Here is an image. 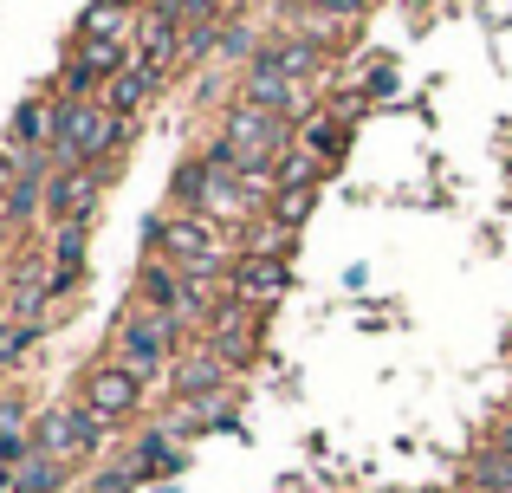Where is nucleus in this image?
Masks as SVG:
<instances>
[{"instance_id": "f257e3e1", "label": "nucleus", "mask_w": 512, "mask_h": 493, "mask_svg": "<svg viewBox=\"0 0 512 493\" xmlns=\"http://www.w3.org/2000/svg\"><path fill=\"white\" fill-rule=\"evenodd\" d=\"M292 124L279 111H266V104H253V98H234V111H227V130H221V143L240 156V163H279V156L292 150Z\"/></svg>"}, {"instance_id": "f03ea898", "label": "nucleus", "mask_w": 512, "mask_h": 493, "mask_svg": "<svg viewBox=\"0 0 512 493\" xmlns=\"http://www.w3.org/2000/svg\"><path fill=\"white\" fill-rule=\"evenodd\" d=\"M156 241H163V253L182 273H201V266H234V253H227V241L214 234L208 215H175L156 228Z\"/></svg>"}, {"instance_id": "7ed1b4c3", "label": "nucleus", "mask_w": 512, "mask_h": 493, "mask_svg": "<svg viewBox=\"0 0 512 493\" xmlns=\"http://www.w3.org/2000/svg\"><path fill=\"white\" fill-rule=\"evenodd\" d=\"M175 344V325L163 312H143V318H124V351H117V364L137 370L143 383L163 377V351Z\"/></svg>"}, {"instance_id": "20e7f679", "label": "nucleus", "mask_w": 512, "mask_h": 493, "mask_svg": "<svg viewBox=\"0 0 512 493\" xmlns=\"http://www.w3.org/2000/svg\"><path fill=\"white\" fill-rule=\"evenodd\" d=\"M78 403L98 409L104 422H117V416H130V409L143 403V377H137V370H124V364L111 357V364H98V370L85 377V396H78Z\"/></svg>"}, {"instance_id": "39448f33", "label": "nucleus", "mask_w": 512, "mask_h": 493, "mask_svg": "<svg viewBox=\"0 0 512 493\" xmlns=\"http://www.w3.org/2000/svg\"><path fill=\"white\" fill-rule=\"evenodd\" d=\"M227 292H234V305H247V312L273 305L279 292H286V260H266V253H240L234 273H227Z\"/></svg>"}, {"instance_id": "423d86ee", "label": "nucleus", "mask_w": 512, "mask_h": 493, "mask_svg": "<svg viewBox=\"0 0 512 493\" xmlns=\"http://www.w3.org/2000/svg\"><path fill=\"white\" fill-rule=\"evenodd\" d=\"M98 169H72V176L46 182V215L52 228H72V221H91V202H98Z\"/></svg>"}, {"instance_id": "0eeeda50", "label": "nucleus", "mask_w": 512, "mask_h": 493, "mask_svg": "<svg viewBox=\"0 0 512 493\" xmlns=\"http://www.w3.org/2000/svg\"><path fill=\"white\" fill-rule=\"evenodd\" d=\"M247 98H253V104H266V111H279L286 124H292V117H305V91L292 85V78L279 72V65L266 59V52L247 65Z\"/></svg>"}, {"instance_id": "6e6552de", "label": "nucleus", "mask_w": 512, "mask_h": 493, "mask_svg": "<svg viewBox=\"0 0 512 493\" xmlns=\"http://www.w3.org/2000/svg\"><path fill=\"white\" fill-rule=\"evenodd\" d=\"M33 455H52V461L85 455V422H78V403L72 409H46V416L33 422Z\"/></svg>"}, {"instance_id": "1a4fd4ad", "label": "nucleus", "mask_w": 512, "mask_h": 493, "mask_svg": "<svg viewBox=\"0 0 512 493\" xmlns=\"http://www.w3.org/2000/svg\"><path fill=\"white\" fill-rule=\"evenodd\" d=\"M156 91H163V72H150V65L137 59V65H130V72H117L111 85H104V104H111L117 117H137L143 104L156 98Z\"/></svg>"}, {"instance_id": "9d476101", "label": "nucleus", "mask_w": 512, "mask_h": 493, "mask_svg": "<svg viewBox=\"0 0 512 493\" xmlns=\"http://www.w3.org/2000/svg\"><path fill=\"white\" fill-rule=\"evenodd\" d=\"M208 351L214 357H247L253 351V318H247V305H227V312H214V325H208Z\"/></svg>"}, {"instance_id": "9b49d317", "label": "nucleus", "mask_w": 512, "mask_h": 493, "mask_svg": "<svg viewBox=\"0 0 512 493\" xmlns=\"http://www.w3.org/2000/svg\"><path fill=\"white\" fill-rule=\"evenodd\" d=\"M221 383H227V357H214V351H195L188 364H175V396H182V403L214 396Z\"/></svg>"}, {"instance_id": "f8f14e48", "label": "nucleus", "mask_w": 512, "mask_h": 493, "mask_svg": "<svg viewBox=\"0 0 512 493\" xmlns=\"http://www.w3.org/2000/svg\"><path fill=\"white\" fill-rule=\"evenodd\" d=\"M137 59L150 65V72H169L175 59H182V39H175L169 20H156V13H143V39H137Z\"/></svg>"}, {"instance_id": "ddd939ff", "label": "nucleus", "mask_w": 512, "mask_h": 493, "mask_svg": "<svg viewBox=\"0 0 512 493\" xmlns=\"http://www.w3.org/2000/svg\"><path fill=\"white\" fill-rule=\"evenodd\" d=\"M124 20H130V7H124V0H98V7H85V13H78V46L117 39V33H124Z\"/></svg>"}, {"instance_id": "4468645a", "label": "nucleus", "mask_w": 512, "mask_h": 493, "mask_svg": "<svg viewBox=\"0 0 512 493\" xmlns=\"http://www.w3.org/2000/svg\"><path fill=\"white\" fill-rule=\"evenodd\" d=\"M137 292H143V305H150V312H163V318L182 305V279H175V266H143Z\"/></svg>"}, {"instance_id": "2eb2a0df", "label": "nucleus", "mask_w": 512, "mask_h": 493, "mask_svg": "<svg viewBox=\"0 0 512 493\" xmlns=\"http://www.w3.org/2000/svg\"><path fill=\"white\" fill-rule=\"evenodd\" d=\"M266 59H273L279 72L292 78V85H305V78H312L318 65H325V59H318V46H312V39H286V46H273Z\"/></svg>"}, {"instance_id": "dca6fc26", "label": "nucleus", "mask_w": 512, "mask_h": 493, "mask_svg": "<svg viewBox=\"0 0 512 493\" xmlns=\"http://www.w3.org/2000/svg\"><path fill=\"white\" fill-rule=\"evenodd\" d=\"M52 130H59V111H52V104L26 98L20 111H13V137L20 143H52Z\"/></svg>"}, {"instance_id": "f3484780", "label": "nucleus", "mask_w": 512, "mask_h": 493, "mask_svg": "<svg viewBox=\"0 0 512 493\" xmlns=\"http://www.w3.org/2000/svg\"><path fill=\"white\" fill-rule=\"evenodd\" d=\"M467 481H474V493H512V455H493V448H480L474 468H467Z\"/></svg>"}, {"instance_id": "a211bd4d", "label": "nucleus", "mask_w": 512, "mask_h": 493, "mask_svg": "<svg viewBox=\"0 0 512 493\" xmlns=\"http://www.w3.org/2000/svg\"><path fill=\"white\" fill-rule=\"evenodd\" d=\"M65 481V461H52V455H33L26 468H13V493H59Z\"/></svg>"}, {"instance_id": "6ab92c4d", "label": "nucleus", "mask_w": 512, "mask_h": 493, "mask_svg": "<svg viewBox=\"0 0 512 493\" xmlns=\"http://www.w3.org/2000/svg\"><path fill=\"white\" fill-rule=\"evenodd\" d=\"M130 468H137V481H150V474H175V468H182V448H169L163 429H156V435H143V448H137Z\"/></svg>"}, {"instance_id": "aec40b11", "label": "nucleus", "mask_w": 512, "mask_h": 493, "mask_svg": "<svg viewBox=\"0 0 512 493\" xmlns=\"http://www.w3.org/2000/svg\"><path fill=\"white\" fill-rule=\"evenodd\" d=\"M312 202H318V182H312V189H279L273 195V221H279V228H299V221L312 215Z\"/></svg>"}, {"instance_id": "412c9836", "label": "nucleus", "mask_w": 512, "mask_h": 493, "mask_svg": "<svg viewBox=\"0 0 512 493\" xmlns=\"http://www.w3.org/2000/svg\"><path fill=\"white\" fill-rule=\"evenodd\" d=\"M273 169H279V189H312V176H318V156H312V150H286Z\"/></svg>"}, {"instance_id": "4be33fe9", "label": "nucleus", "mask_w": 512, "mask_h": 493, "mask_svg": "<svg viewBox=\"0 0 512 493\" xmlns=\"http://www.w3.org/2000/svg\"><path fill=\"white\" fill-rule=\"evenodd\" d=\"M234 182H240V195H247V202H260V195H279V169H273V163H240Z\"/></svg>"}, {"instance_id": "5701e85b", "label": "nucleus", "mask_w": 512, "mask_h": 493, "mask_svg": "<svg viewBox=\"0 0 512 493\" xmlns=\"http://www.w3.org/2000/svg\"><path fill=\"white\" fill-rule=\"evenodd\" d=\"M39 202H46V182H26V176H20V182L7 189V221H26Z\"/></svg>"}, {"instance_id": "b1692460", "label": "nucleus", "mask_w": 512, "mask_h": 493, "mask_svg": "<svg viewBox=\"0 0 512 493\" xmlns=\"http://www.w3.org/2000/svg\"><path fill=\"white\" fill-rule=\"evenodd\" d=\"M59 85H65V98H72V104H85V98H91V91H98V85H104V78H98V72H91V65H85V59H72V65H65V78H59Z\"/></svg>"}, {"instance_id": "393cba45", "label": "nucleus", "mask_w": 512, "mask_h": 493, "mask_svg": "<svg viewBox=\"0 0 512 493\" xmlns=\"http://www.w3.org/2000/svg\"><path fill=\"white\" fill-rule=\"evenodd\" d=\"M305 143H312V150H325V156H338L344 150V130L325 124V117H305Z\"/></svg>"}, {"instance_id": "a878e982", "label": "nucleus", "mask_w": 512, "mask_h": 493, "mask_svg": "<svg viewBox=\"0 0 512 493\" xmlns=\"http://www.w3.org/2000/svg\"><path fill=\"white\" fill-rule=\"evenodd\" d=\"M91 493H137V468H104L91 481Z\"/></svg>"}, {"instance_id": "bb28decb", "label": "nucleus", "mask_w": 512, "mask_h": 493, "mask_svg": "<svg viewBox=\"0 0 512 493\" xmlns=\"http://www.w3.org/2000/svg\"><path fill=\"white\" fill-rule=\"evenodd\" d=\"M0 435H26V403L20 396H0Z\"/></svg>"}, {"instance_id": "cd10ccee", "label": "nucleus", "mask_w": 512, "mask_h": 493, "mask_svg": "<svg viewBox=\"0 0 512 493\" xmlns=\"http://www.w3.org/2000/svg\"><path fill=\"white\" fill-rule=\"evenodd\" d=\"M487 448H493V455H512V422H506V429H500V435H493V442H487Z\"/></svg>"}, {"instance_id": "c85d7f7f", "label": "nucleus", "mask_w": 512, "mask_h": 493, "mask_svg": "<svg viewBox=\"0 0 512 493\" xmlns=\"http://www.w3.org/2000/svg\"><path fill=\"white\" fill-rule=\"evenodd\" d=\"M318 7H331V13H357L363 0H318Z\"/></svg>"}, {"instance_id": "c756f323", "label": "nucleus", "mask_w": 512, "mask_h": 493, "mask_svg": "<svg viewBox=\"0 0 512 493\" xmlns=\"http://www.w3.org/2000/svg\"><path fill=\"white\" fill-rule=\"evenodd\" d=\"M0 493H13V481H7V487H0Z\"/></svg>"}, {"instance_id": "7c9ffc66", "label": "nucleus", "mask_w": 512, "mask_h": 493, "mask_svg": "<svg viewBox=\"0 0 512 493\" xmlns=\"http://www.w3.org/2000/svg\"><path fill=\"white\" fill-rule=\"evenodd\" d=\"M415 7H428V0H415Z\"/></svg>"}]
</instances>
